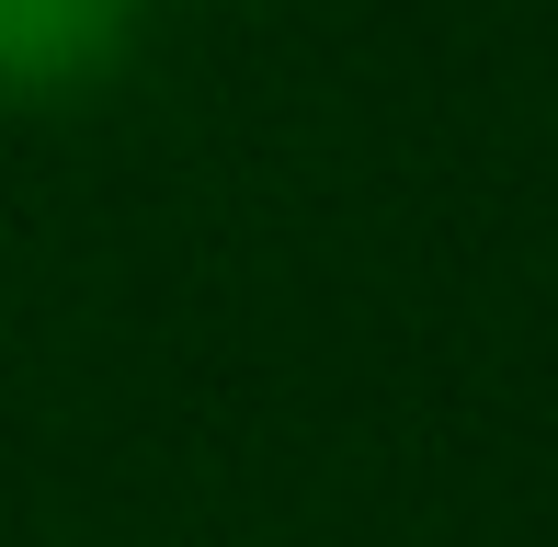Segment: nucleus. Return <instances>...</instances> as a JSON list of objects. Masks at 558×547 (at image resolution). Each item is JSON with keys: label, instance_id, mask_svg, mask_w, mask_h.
<instances>
[{"label": "nucleus", "instance_id": "obj_1", "mask_svg": "<svg viewBox=\"0 0 558 547\" xmlns=\"http://www.w3.org/2000/svg\"><path fill=\"white\" fill-rule=\"evenodd\" d=\"M137 35V0H0V104L92 92Z\"/></svg>", "mask_w": 558, "mask_h": 547}]
</instances>
